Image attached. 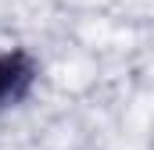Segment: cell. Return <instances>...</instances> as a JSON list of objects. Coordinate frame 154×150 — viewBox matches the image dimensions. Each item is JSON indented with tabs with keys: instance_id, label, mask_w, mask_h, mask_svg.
<instances>
[{
	"instance_id": "6da1fadb",
	"label": "cell",
	"mask_w": 154,
	"mask_h": 150,
	"mask_svg": "<svg viewBox=\"0 0 154 150\" xmlns=\"http://www.w3.org/2000/svg\"><path fill=\"white\" fill-rule=\"evenodd\" d=\"M32 86V61L25 54H0V107L25 97Z\"/></svg>"
}]
</instances>
